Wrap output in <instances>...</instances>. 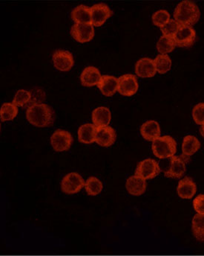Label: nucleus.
<instances>
[{"label":"nucleus","instance_id":"f257e3e1","mask_svg":"<svg viewBox=\"0 0 204 256\" xmlns=\"http://www.w3.org/2000/svg\"><path fill=\"white\" fill-rule=\"evenodd\" d=\"M26 118L32 126L36 127H50L54 124L55 112L49 105L39 104L28 108Z\"/></svg>","mask_w":204,"mask_h":256},{"label":"nucleus","instance_id":"f03ea898","mask_svg":"<svg viewBox=\"0 0 204 256\" xmlns=\"http://www.w3.org/2000/svg\"><path fill=\"white\" fill-rule=\"evenodd\" d=\"M201 12L199 6L194 2H181L175 8L174 18L181 26H191L197 24L200 19Z\"/></svg>","mask_w":204,"mask_h":256},{"label":"nucleus","instance_id":"7ed1b4c3","mask_svg":"<svg viewBox=\"0 0 204 256\" xmlns=\"http://www.w3.org/2000/svg\"><path fill=\"white\" fill-rule=\"evenodd\" d=\"M152 152L159 159H167L174 156L177 152V142L170 136H164L152 142Z\"/></svg>","mask_w":204,"mask_h":256},{"label":"nucleus","instance_id":"20e7f679","mask_svg":"<svg viewBox=\"0 0 204 256\" xmlns=\"http://www.w3.org/2000/svg\"><path fill=\"white\" fill-rule=\"evenodd\" d=\"M83 178L76 172H71L64 176L61 182V190L67 194H74L81 191L85 187Z\"/></svg>","mask_w":204,"mask_h":256},{"label":"nucleus","instance_id":"39448f33","mask_svg":"<svg viewBox=\"0 0 204 256\" xmlns=\"http://www.w3.org/2000/svg\"><path fill=\"white\" fill-rule=\"evenodd\" d=\"M161 173L159 164L155 160L146 159L138 163L135 175L145 180L154 179Z\"/></svg>","mask_w":204,"mask_h":256},{"label":"nucleus","instance_id":"423d86ee","mask_svg":"<svg viewBox=\"0 0 204 256\" xmlns=\"http://www.w3.org/2000/svg\"><path fill=\"white\" fill-rule=\"evenodd\" d=\"M73 142V137L69 132L57 130L51 136V144L55 152H62L69 150Z\"/></svg>","mask_w":204,"mask_h":256},{"label":"nucleus","instance_id":"0eeeda50","mask_svg":"<svg viewBox=\"0 0 204 256\" xmlns=\"http://www.w3.org/2000/svg\"><path fill=\"white\" fill-rule=\"evenodd\" d=\"M139 84L136 76L132 74H126L118 78L117 91L124 96H132L138 92Z\"/></svg>","mask_w":204,"mask_h":256},{"label":"nucleus","instance_id":"6e6552de","mask_svg":"<svg viewBox=\"0 0 204 256\" xmlns=\"http://www.w3.org/2000/svg\"><path fill=\"white\" fill-rule=\"evenodd\" d=\"M113 14L109 6L105 3H98L91 8V21L94 26H101L106 20Z\"/></svg>","mask_w":204,"mask_h":256},{"label":"nucleus","instance_id":"1a4fd4ad","mask_svg":"<svg viewBox=\"0 0 204 256\" xmlns=\"http://www.w3.org/2000/svg\"><path fill=\"white\" fill-rule=\"evenodd\" d=\"M71 34L78 42H86L94 38V26L88 24H75L71 28Z\"/></svg>","mask_w":204,"mask_h":256},{"label":"nucleus","instance_id":"9d476101","mask_svg":"<svg viewBox=\"0 0 204 256\" xmlns=\"http://www.w3.org/2000/svg\"><path fill=\"white\" fill-rule=\"evenodd\" d=\"M175 42L181 48H190L196 40V32L191 26H181L174 36Z\"/></svg>","mask_w":204,"mask_h":256},{"label":"nucleus","instance_id":"9b49d317","mask_svg":"<svg viewBox=\"0 0 204 256\" xmlns=\"http://www.w3.org/2000/svg\"><path fill=\"white\" fill-rule=\"evenodd\" d=\"M52 59L54 66L62 72L68 71L74 66V57L66 50H56L53 54Z\"/></svg>","mask_w":204,"mask_h":256},{"label":"nucleus","instance_id":"f8f14e48","mask_svg":"<svg viewBox=\"0 0 204 256\" xmlns=\"http://www.w3.org/2000/svg\"><path fill=\"white\" fill-rule=\"evenodd\" d=\"M116 132L110 126L97 128L95 142L102 147H110L116 141Z\"/></svg>","mask_w":204,"mask_h":256},{"label":"nucleus","instance_id":"ddd939ff","mask_svg":"<svg viewBox=\"0 0 204 256\" xmlns=\"http://www.w3.org/2000/svg\"><path fill=\"white\" fill-rule=\"evenodd\" d=\"M186 162L187 160L184 159L182 156H173L170 160V168L164 172L166 178H176V179L182 178L187 170Z\"/></svg>","mask_w":204,"mask_h":256},{"label":"nucleus","instance_id":"4468645a","mask_svg":"<svg viewBox=\"0 0 204 256\" xmlns=\"http://www.w3.org/2000/svg\"><path fill=\"white\" fill-rule=\"evenodd\" d=\"M156 72L155 62L149 58H143L135 64V73L143 78L154 77Z\"/></svg>","mask_w":204,"mask_h":256},{"label":"nucleus","instance_id":"2eb2a0df","mask_svg":"<svg viewBox=\"0 0 204 256\" xmlns=\"http://www.w3.org/2000/svg\"><path fill=\"white\" fill-rule=\"evenodd\" d=\"M177 192L178 196L182 199L190 200L196 194L197 186L192 178L186 176L178 182Z\"/></svg>","mask_w":204,"mask_h":256},{"label":"nucleus","instance_id":"dca6fc26","mask_svg":"<svg viewBox=\"0 0 204 256\" xmlns=\"http://www.w3.org/2000/svg\"><path fill=\"white\" fill-rule=\"evenodd\" d=\"M147 184L145 180L135 175L126 180V188L133 196H141L145 193Z\"/></svg>","mask_w":204,"mask_h":256},{"label":"nucleus","instance_id":"f3484780","mask_svg":"<svg viewBox=\"0 0 204 256\" xmlns=\"http://www.w3.org/2000/svg\"><path fill=\"white\" fill-rule=\"evenodd\" d=\"M97 86L103 95L113 96L117 90L118 78H115V76H108V74L102 76Z\"/></svg>","mask_w":204,"mask_h":256},{"label":"nucleus","instance_id":"a211bd4d","mask_svg":"<svg viewBox=\"0 0 204 256\" xmlns=\"http://www.w3.org/2000/svg\"><path fill=\"white\" fill-rule=\"evenodd\" d=\"M101 77L98 68L94 66H88L83 70L80 76V80L83 86H92L98 84Z\"/></svg>","mask_w":204,"mask_h":256},{"label":"nucleus","instance_id":"6ab92c4d","mask_svg":"<svg viewBox=\"0 0 204 256\" xmlns=\"http://www.w3.org/2000/svg\"><path fill=\"white\" fill-rule=\"evenodd\" d=\"M201 142L196 136L188 135L184 137L182 144V158L186 160L196 153L200 149Z\"/></svg>","mask_w":204,"mask_h":256},{"label":"nucleus","instance_id":"aec40b11","mask_svg":"<svg viewBox=\"0 0 204 256\" xmlns=\"http://www.w3.org/2000/svg\"><path fill=\"white\" fill-rule=\"evenodd\" d=\"M141 134L147 141L153 142L161 136V127L156 121L150 120L142 124Z\"/></svg>","mask_w":204,"mask_h":256},{"label":"nucleus","instance_id":"412c9836","mask_svg":"<svg viewBox=\"0 0 204 256\" xmlns=\"http://www.w3.org/2000/svg\"><path fill=\"white\" fill-rule=\"evenodd\" d=\"M111 112L109 108L99 106L92 112L93 124L97 128L109 126L111 122Z\"/></svg>","mask_w":204,"mask_h":256},{"label":"nucleus","instance_id":"4be33fe9","mask_svg":"<svg viewBox=\"0 0 204 256\" xmlns=\"http://www.w3.org/2000/svg\"><path fill=\"white\" fill-rule=\"evenodd\" d=\"M97 127L94 124H83L78 129L79 141L83 144H91L95 142Z\"/></svg>","mask_w":204,"mask_h":256},{"label":"nucleus","instance_id":"5701e85b","mask_svg":"<svg viewBox=\"0 0 204 256\" xmlns=\"http://www.w3.org/2000/svg\"><path fill=\"white\" fill-rule=\"evenodd\" d=\"M73 20L76 24H88L91 21V8L85 4H80L73 9L71 14Z\"/></svg>","mask_w":204,"mask_h":256},{"label":"nucleus","instance_id":"b1692460","mask_svg":"<svg viewBox=\"0 0 204 256\" xmlns=\"http://www.w3.org/2000/svg\"><path fill=\"white\" fill-rule=\"evenodd\" d=\"M193 236L199 242H204V214H196L192 222Z\"/></svg>","mask_w":204,"mask_h":256},{"label":"nucleus","instance_id":"393cba45","mask_svg":"<svg viewBox=\"0 0 204 256\" xmlns=\"http://www.w3.org/2000/svg\"><path fill=\"white\" fill-rule=\"evenodd\" d=\"M177 46L174 38L162 36L157 42V50L161 54H167L172 52Z\"/></svg>","mask_w":204,"mask_h":256},{"label":"nucleus","instance_id":"a878e982","mask_svg":"<svg viewBox=\"0 0 204 256\" xmlns=\"http://www.w3.org/2000/svg\"><path fill=\"white\" fill-rule=\"evenodd\" d=\"M18 108L14 104L4 103L0 110L1 122L11 121L17 116Z\"/></svg>","mask_w":204,"mask_h":256},{"label":"nucleus","instance_id":"bb28decb","mask_svg":"<svg viewBox=\"0 0 204 256\" xmlns=\"http://www.w3.org/2000/svg\"><path fill=\"white\" fill-rule=\"evenodd\" d=\"M84 188L90 196H97L103 191V182L95 176H91L86 181Z\"/></svg>","mask_w":204,"mask_h":256},{"label":"nucleus","instance_id":"cd10ccee","mask_svg":"<svg viewBox=\"0 0 204 256\" xmlns=\"http://www.w3.org/2000/svg\"><path fill=\"white\" fill-rule=\"evenodd\" d=\"M154 62L157 72L160 74H165L171 68L172 60L168 54H158Z\"/></svg>","mask_w":204,"mask_h":256},{"label":"nucleus","instance_id":"c85d7f7f","mask_svg":"<svg viewBox=\"0 0 204 256\" xmlns=\"http://www.w3.org/2000/svg\"><path fill=\"white\" fill-rule=\"evenodd\" d=\"M170 14L167 10H159L152 15V22L157 26L163 27L170 20Z\"/></svg>","mask_w":204,"mask_h":256},{"label":"nucleus","instance_id":"c756f323","mask_svg":"<svg viewBox=\"0 0 204 256\" xmlns=\"http://www.w3.org/2000/svg\"><path fill=\"white\" fill-rule=\"evenodd\" d=\"M30 91L25 90H19L16 92V95L13 98V104H14L16 106H24L28 104L30 102Z\"/></svg>","mask_w":204,"mask_h":256},{"label":"nucleus","instance_id":"7c9ffc66","mask_svg":"<svg viewBox=\"0 0 204 256\" xmlns=\"http://www.w3.org/2000/svg\"><path fill=\"white\" fill-rule=\"evenodd\" d=\"M181 25L179 22H177L175 20L171 19L166 25L161 27V30L164 36H169V38H174L175 34L178 32Z\"/></svg>","mask_w":204,"mask_h":256},{"label":"nucleus","instance_id":"2f4dec72","mask_svg":"<svg viewBox=\"0 0 204 256\" xmlns=\"http://www.w3.org/2000/svg\"><path fill=\"white\" fill-rule=\"evenodd\" d=\"M30 92L31 98H30V102L26 105L28 108H29L30 106H33V105L39 104L42 103V100H45V92L42 90L36 88V90H31Z\"/></svg>","mask_w":204,"mask_h":256},{"label":"nucleus","instance_id":"473e14b6","mask_svg":"<svg viewBox=\"0 0 204 256\" xmlns=\"http://www.w3.org/2000/svg\"><path fill=\"white\" fill-rule=\"evenodd\" d=\"M193 117L195 122L199 126L204 124V103H199L193 110Z\"/></svg>","mask_w":204,"mask_h":256},{"label":"nucleus","instance_id":"72a5a7b5","mask_svg":"<svg viewBox=\"0 0 204 256\" xmlns=\"http://www.w3.org/2000/svg\"><path fill=\"white\" fill-rule=\"evenodd\" d=\"M193 207L198 214H204V194H199L193 200Z\"/></svg>","mask_w":204,"mask_h":256},{"label":"nucleus","instance_id":"f704fd0d","mask_svg":"<svg viewBox=\"0 0 204 256\" xmlns=\"http://www.w3.org/2000/svg\"><path fill=\"white\" fill-rule=\"evenodd\" d=\"M200 132L201 134H202V135L204 137V124L202 126V128H201Z\"/></svg>","mask_w":204,"mask_h":256}]
</instances>
